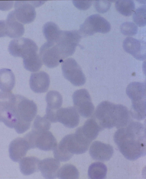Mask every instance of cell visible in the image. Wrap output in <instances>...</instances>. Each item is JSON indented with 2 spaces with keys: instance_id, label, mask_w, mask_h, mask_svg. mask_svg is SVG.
Segmentation results:
<instances>
[{
  "instance_id": "1",
  "label": "cell",
  "mask_w": 146,
  "mask_h": 179,
  "mask_svg": "<svg viewBox=\"0 0 146 179\" xmlns=\"http://www.w3.org/2000/svg\"><path fill=\"white\" fill-rule=\"evenodd\" d=\"M114 140L119 150L127 159L136 160L146 155L145 128L138 122L133 121L115 133Z\"/></svg>"
},
{
  "instance_id": "2",
  "label": "cell",
  "mask_w": 146,
  "mask_h": 179,
  "mask_svg": "<svg viewBox=\"0 0 146 179\" xmlns=\"http://www.w3.org/2000/svg\"><path fill=\"white\" fill-rule=\"evenodd\" d=\"M18 109L16 116L17 122L14 128L19 134L24 133L30 128L31 122L37 112L35 103L21 95L16 94Z\"/></svg>"
},
{
  "instance_id": "3",
  "label": "cell",
  "mask_w": 146,
  "mask_h": 179,
  "mask_svg": "<svg viewBox=\"0 0 146 179\" xmlns=\"http://www.w3.org/2000/svg\"><path fill=\"white\" fill-rule=\"evenodd\" d=\"M121 104H115L104 101L97 106L94 114V118L103 130L117 128L119 122Z\"/></svg>"
},
{
  "instance_id": "4",
  "label": "cell",
  "mask_w": 146,
  "mask_h": 179,
  "mask_svg": "<svg viewBox=\"0 0 146 179\" xmlns=\"http://www.w3.org/2000/svg\"><path fill=\"white\" fill-rule=\"evenodd\" d=\"M30 149L37 148L44 151L53 150L57 145L55 137L50 131L38 132L32 130L23 138Z\"/></svg>"
},
{
  "instance_id": "5",
  "label": "cell",
  "mask_w": 146,
  "mask_h": 179,
  "mask_svg": "<svg viewBox=\"0 0 146 179\" xmlns=\"http://www.w3.org/2000/svg\"><path fill=\"white\" fill-rule=\"evenodd\" d=\"M16 107L15 95L9 92H0V122L14 128Z\"/></svg>"
},
{
  "instance_id": "6",
  "label": "cell",
  "mask_w": 146,
  "mask_h": 179,
  "mask_svg": "<svg viewBox=\"0 0 146 179\" xmlns=\"http://www.w3.org/2000/svg\"><path fill=\"white\" fill-rule=\"evenodd\" d=\"M81 37L79 31L61 30L59 38L55 43L63 59L74 54Z\"/></svg>"
},
{
  "instance_id": "7",
  "label": "cell",
  "mask_w": 146,
  "mask_h": 179,
  "mask_svg": "<svg viewBox=\"0 0 146 179\" xmlns=\"http://www.w3.org/2000/svg\"><path fill=\"white\" fill-rule=\"evenodd\" d=\"M9 53L15 57H21L24 59L37 53L38 47L32 39L19 38L13 39L8 46Z\"/></svg>"
},
{
  "instance_id": "8",
  "label": "cell",
  "mask_w": 146,
  "mask_h": 179,
  "mask_svg": "<svg viewBox=\"0 0 146 179\" xmlns=\"http://www.w3.org/2000/svg\"><path fill=\"white\" fill-rule=\"evenodd\" d=\"M111 29L110 23L98 14L88 16L80 27L79 32L84 35L91 36L99 32L105 34Z\"/></svg>"
},
{
  "instance_id": "9",
  "label": "cell",
  "mask_w": 146,
  "mask_h": 179,
  "mask_svg": "<svg viewBox=\"0 0 146 179\" xmlns=\"http://www.w3.org/2000/svg\"><path fill=\"white\" fill-rule=\"evenodd\" d=\"M62 68L64 77L75 86L84 84L86 78L82 70L73 58H68L62 61Z\"/></svg>"
},
{
  "instance_id": "10",
  "label": "cell",
  "mask_w": 146,
  "mask_h": 179,
  "mask_svg": "<svg viewBox=\"0 0 146 179\" xmlns=\"http://www.w3.org/2000/svg\"><path fill=\"white\" fill-rule=\"evenodd\" d=\"M72 97L74 107L78 113L84 118L91 116L94 113V107L88 91L84 89L77 90Z\"/></svg>"
},
{
  "instance_id": "11",
  "label": "cell",
  "mask_w": 146,
  "mask_h": 179,
  "mask_svg": "<svg viewBox=\"0 0 146 179\" xmlns=\"http://www.w3.org/2000/svg\"><path fill=\"white\" fill-rule=\"evenodd\" d=\"M39 55L42 62L47 67L53 68L62 62L59 51L56 43L46 42L40 48Z\"/></svg>"
},
{
  "instance_id": "12",
  "label": "cell",
  "mask_w": 146,
  "mask_h": 179,
  "mask_svg": "<svg viewBox=\"0 0 146 179\" xmlns=\"http://www.w3.org/2000/svg\"><path fill=\"white\" fill-rule=\"evenodd\" d=\"M34 6L32 1H15L14 11L17 19L24 24L33 21L36 15Z\"/></svg>"
},
{
  "instance_id": "13",
  "label": "cell",
  "mask_w": 146,
  "mask_h": 179,
  "mask_svg": "<svg viewBox=\"0 0 146 179\" xmlns=\"http://www.w3.org/2000/svg\"><path fill=\"white\" fill-rule=\"evenodd\" d=\"M56 122H59L69 128L77 126L80 122L78 112L74 107L61 108L56 113Z\"/></svg>"
},
{
  "instance_id": "14",
  "label": "cell",
  "mask_w": 146,
  "mask_h": 179,
  "mask_svg": "<svg viewBox=\"0 0 146 179\" xmlns=\"http://www.w3.org/2000/svg\"><path fill=\"white\" fill-rule=\"evenodd\" d=\"M123 47L124 50L136 59L143 61L146 59V42L131 37H128L124 40Z\"/></svg>"
},
{
  "instance_id": "15",
  "label": "cell",
  "mask_w": 146,
  "mask_h": 179,
  "mask_svg": "<svg viewBox=\"0 0 146 179\" xmlns=\"http://www.w3.org/2000/svg\"><path fill=\"white\" fill-rule=\"evenodd\" d=\"M89 153L94 159L101 161L109 160L113 153V149L110 145L99 141H95L92 144Z\"/></svg>"
},
{
  "instance_id": "16",
  "label": "cell",
  "mask_w": 146,
  "mask_h": 179,
  "mask_svg": "<svg viewBox=\"0 0 146 179\" xmlns=\"http://www.w3.org/2000/svg\"><path fill=\"white\" fill-rule=\"evenodd\" d=\"M66 148L67 150L73 154H80L86 152L89 146L85 143L74 134L67 135L60 142Z\"/></svg>"
},
{
  "instance_id": "17",
  "label": "cell",
  "mask_w": 146,
  "mask_h": 179,
  "mask_svg": "<svg viewBox=\"0 0 146 179\" xmlns=\"http://www.w3.org/2000/svg\"><path fill=\"white\" fill-rule=\"evenodd\" d=\"M45 99L47 105L45 115L49 120H54L56 117V111L62 106V97L58 91L52 90L48 92Z\"/></svg>"
},
{
  "instance_id": "18",
  "label": "cell",
  "mask_w": 146,
  "mask_h": 179,
  "mask_svg": "<svg viewBox=\"0 0 146 179\" xmlns=\"http://www.w3.org/2000/svg\"><path fill=\"white\" fill-rule=\"evenodd\" d=\"M50 83L48 75L44 71L31 74L29 80L30 86L34 92L41 93L48 90Z\"/></svg>"
},
{
  "instance_id": "19",
  "label": "cell",
  "mask_w": 146,
  "mask_h": 179,
  "mask_svg": "<svg viewBox=\"0 0 146 179\" xmlns=\"http://www.w3.org/2000/svg\"><path fill=\"white\" fill-rule=\"evenodd\" d=\"M30 149L29 145L24 138H18L10 143L9 151V157L13 161L17 162L25 156Z\"/></svg>"
},
{
  "instance_id": "20",
  "label": "cell",
  "mask_w": 146,
  "mask_h": 179,
  "mask_svg": "<svg viewBox=\"0 0 146 179\" xmlns=\"http://www.w3.org/2000/svg\"><path fill=\"white\" fill-rule=\"evenodd\" d=\"M60 166L58 160L52 158H46L40 161L39 170L46 179H54L57 177Z\"/></svg>"
},
{
  "instance_id": "21",
  "label": "cell",
  "mask_w": 146,
  "mask_h": 179,
  "mask_svg": "<svg viewBox=\"0 0 146 179\" xmlns=\"http://www.w3.org/2000/svg\"><path fill=\"white\" fill-rule=\"evenodd\" d=\"M5 21L7 36L15 38L23 34L25 31L23 25L17 19L14 11L9 13Z\"/></svg>"
},
{
  "instance_id": "22",
  "label": "cell",
  "mask_w": 146,
  "mask_h": 179,
  "mask_svg": "<svg viewBox=\"0 0 146 179\" xmlns=\"http://www.w3.org/2000/svg\"><path fill=\"white\" fill-rule=\"evenodd\" d=\"M145 88V83L143 82H133L128 85L126 93L132 103L146 101Z\"/></svg>"
},
{
  "instance_id": "23",
  "label": "cell",
  "mask_w": 146,
  "mask_h": 179,
  "mask_svg": "<svg viewBox=\"0 0 146 179\" xmlns=\"http://www.w3.org/2000/svg\"><path fill=\"white\" fill-rule=\"evenodd\" d=\"M84 136L91 142L102 130L96 120L92 118L88 119L84 125L78 128Z\"/></svg>"
},
{
  "instance_id": "24",
  "label": "cell",
  "mask_w": 146,
  "mask_h": 179,
  "mask_svg": "<svg viewBox=\"0 0 146 179\" xmlns=\"http://www.w3.org/2000/svg\"><path fill=\"white\" fill-rule=\"evenodd\" d=\"M40 160L38 158L33 156L23 157L20 161L19 168L24 175L28 176L38 172Z\"/></svg>"
},
{
  "instance_id": "25",
  "label": "cell",
  "mask_w": 146,
  "mask_h": 179,
  "mask_svg": "<svg viewBox=\"0 0 146 179\" xmlns=\"http://www.w3.org/2000/svg\"><path fill=\"white\" fill-rule=\"evenodd\" d=\"M15 84V76L11 70L6 68L0 69V89L2 91L9 92Z\"/></svg>"
},
{
  "instance_id": "26",
  "label": "cell",
  "mask_w": 146,
  "mask_h": 179,
  "mask_svg": "<svg viewBox=\"0 0 146 179\" xmlns=\"http://www.w3.org/2000/svg\"><path fill=\"white\" fill-rule=\"evenodd\" d=\"M61 31L58 25L51 22H46L43 28V32L47 41L55 43L59 38Z\"/></svg>"
},
{
  "instance_id": "27",
  "label": "cell",
  "mask_w": 146,
  "mask_h": 179,
  "mask_svg": "<svg viewBox=\"0 0 146 179\" xmlns=\"http://www.w3.org/2000/svg\"><path fill=\"white\" fill-rule=\"evenodd\" d=\"M107 169L106 166L101 162L92 164L89 166L88 175L90 179H103L106 176Z\"/></svg>"
},
{
  "instance_id": "28",
  "label": "cell",
  "mask_w": 146,
  "mask_h": 179,
  "mask_svg": "<svg viewBox=\"0 0 146 179\" xmlns=\"http://www.w3.org/2000/svg\"><path fill=\"white\" fill-rule=\"evenodd\" d=\"M79 175V171L74 166L67 164L59 168L57 177L61 179H78Z\"/></svg>"
},
{
  "instance_id": "29",
  "label": "cell",
  "mask_w": 146,
  "mask_h": 179,
  "mask_svg": "<svg viewBox=\"0 0 146 179\" xmlns=\"http://www.w3.org/2000/svg\"><path fill=\"white\" fill-rule=\"evenodd\" d=\"M115 7L119 13L125 16H129L133 12L135 5L133 1L121 0L116 1Z\"/></svg>"
},
{
  "instance_id": "30",
  "label": "cell",
  "mask_w": 146,
  "mask_h": 179,
  "mask_svg": "<svg viewBox=\"0 0 146 179\" xmlns=\"http://www.w3.org/2000/svg\"><path fill=\"white\" fill-rule=\"evenodd\" d=\"M25 68L31 72L39 70L42 65L41 59L38 53L29 58L23 60Z\"/></svg>"
},
{
  "instance_id": "31",
  "label": "cell",
  "mask_w": 146,
  "mask_h": 179,
  "mask_svg": "<svg viewBox=\"0 0 146 179\" xmlns=\"http://www.w3.org/2000/svg\"><path fill=\"white\" fill-rule=\"evenodd\" d=\"M50 122L45 115L43 117L37 115L33 123L32 130L38 132L46 131L50 129Z\"/></svg>"
},
{
  "instance_id": "32",
  "label": "cell",
  "mask_w": 146,
  "mask_h": 179,
  "mask_svg": "<svg viewBox=\"0 0 146 179\" xmlns=\"http://www.w3.org/2000/svg\"><path fill=\"white\" fill-rule=\"evenodd\" d=\"M55 158L61 162H66L69 160L73 155L66 148L59 143L53 150Z\"/></svg>"
},
{
  "instance_id": "33",
  "label": "cell",
  "mask_w": 146,
  "mask_h": 179,
  "mask_svg": "<svg viewBox=\"0 0 146 179\" xmlns=\"http://www.w3.org/2000/svg\"><path fill=\"white\" fill-rule=\"evenodd\" d=\"M146 7L143 5L137 8L134 12L133 16L135 23L140 27L146 25Z\"/></svg>"
},
{
  "instance_id": "34",
  "label": "cell",
  "mask_w": 146,
  "mask_h": 179,
  "mask_svg": "<svg viewBox=\"0 0 146 179\" xmlns=\"http://www.w3.org/2000/svg\"><path fill=\"white\" fill-rule=\"evenodd\" d=\"M120 29L123 34L129 36L136 34L138 32V28L136 25L130 22H125L122 24Z\"/></svg>"
},
{
  "instance_id": "35",
  "label": "cell",
  "mask_w": 146,
  "mask_h": 179,
  "mask_svg": "<svg viewBox=\"0 0 146 179\" xmlns=\"http://www.w3.org/2000/svg\"><path fill=\"white\" fill-rule=\"evenodd\" d=\"M111 3L108 1H96L94 4L96 10L99 13H103L106 12L110 9Z\"/></svg>"
},
{
  "instance_id": "36",
  "label": "cell",
  "mask_w": 146,
  "mask_h": 179,
  "mask_svg": "<svg viewBox=\"0 0 146 179\" xmlns=\"http://www.w3.org/2000/svg\"><path fill=\"white\" fill-rule=\"evenodd\" d=\"M92 1H72L74 6L78 9L81 10H86L91 6Z\"/></svg>"
},
{
  "instance_id": "37",
  "label": "cell",
  "mask_w": 146,
  "mask_h": 179,
  "mask_svg": "<svg viewBox=\"0 0 146 179\" xmlns=\"http://www.w3.org/2000/svg\"><path fill=\"white\" fill-rule=\"evenodd\" d=\"M13 1H0V10H8L13 7Z\"/></svg>"
},
{
  "instance_id": "38",
  "label": "cell",
  "mask_w": 146,
  "mask_h": 179,
  "mask_svg": "<svg viewBox=\"0 0 146 179\" xmlns=\"http://www.w3.org/2000/svg\"><path fill=\"white\" fill-rule=\"evenodd\" d=\"M6 36H7L6 21L0 20V37Z\"/></svg>"
}]
</instances>
